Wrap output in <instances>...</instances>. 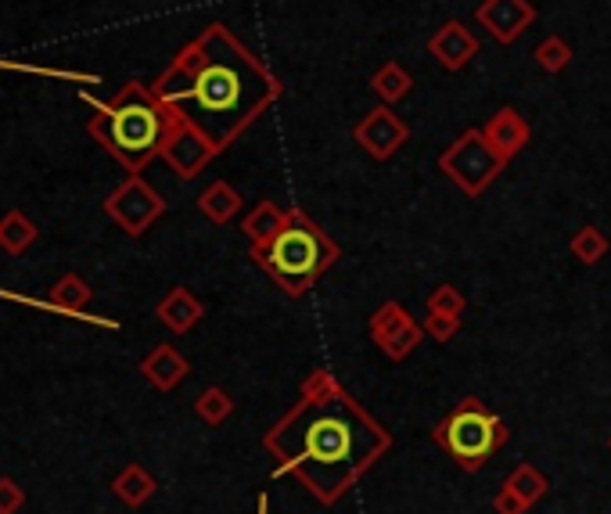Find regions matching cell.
Returning <instances> with one entry per match:
<instances>
[{
    "label": "cell",
    "instance_id": "31",
    "mask_svg": "<svg viewBox=\"0 0 611 514\" xmlns=\"http://www.w3.org/2000/svg\"><path fill=\"white\" fill-rule=\"evenodd\" d=\"M608 446H611V440H608Z\"/></svg>",
    "mask_w": 611,
    "mask_h": 514
},
{
    "label": "cell",
    "instance_id": "10",
    "mask_svg": "<svg viewBox=\"0 0 611 514\" xmlns=\"http://www.w3.org/2000/svg\"><path fill=\"white\" fill-rule=\"evenodd\" d=\"M353 141L367 151L371 159L385 162L392 159L410 141V127L392 112V104H378L353 127Z\"/></svg>",
    "mask_w": 611,
    "mask_h": 514
},
{
    "label": "cell",
    "instance_id": "1",
    "mask_svg": "<svg viewBox=\"0 0 611 514\" xmlns=\"http://www.w3.org/2000/svg\"><path fill=\"white\" fill-rule=\"evenodd\" d=\"M273 478H296L317 504L334 507L392 450V432L363 411L331 371L317 367L299 400L263 435Z\"/></svg>",
    "mask_w": 611,
    "mask_h": 514
},
{
    "label": "cell",
    "instance_id": "25",
    "mask_svg": "<svg viewBox=\"0 0 611 514\" xmlns=\"http://www.w3.org/2000/svg\"><path fill=\"white\" fill-rule=\"evenodd\" d=\"M532 58H537V65L550 75H558L572 65V48H569V40L564 37H547L537 51H532Z\"/></svg>",
    "mask_w": 611,
    "mask_h": 514
},
{
    "label": "cell",
    "instance_id": "2",
    "mask_svg": "<svg viewBox=\"0 0 611 514\" xmlns=\"http://www.w3.org/2000/svg\"><path fill=\"white\" fill-rule=\"evenodd\" d=\"M151 90L227 151L281 98V80L223 22H212L183 43Z\"/></svg>",
    "mask_w": 611,
    "mask_h": 514
},
{
    "label": "cell",
    "instance_id": "3",
    "mask_svg": "<svg viewBox=\"0 0 611 514\" xmlns=\"http://www.w3.org/2000/svg\"><path fill=\"white\" fill-rule=\"evenodd\" d=\"M87 133L94 138L127 173H141L151 159H162L166 138L173 130V109L156 98L151 83L127 80L112 101H90Z\"/></svg>",
    "mask_w": 611,
    "mask_h": 514
},
{
    "label": "cell",
    "instance_id": "16",
    "mask_svg": "<svg viewBox=\"0 0 611 514\" xmlns=\"http://www.w3.org/2000/svg\"><path fill=\"white\" fill-rule=\"evenodd\" d=\"M241 194L234 184H227V180H212V184L198 194V213H202L209 223L217 226H227L238 213H241Z\"/></svg>",
    "mask_w": 611,
    "mask_h": 514
},
{
    "label": "cell",
    "instance_id": "6",
    "mask_svg": "<svg viewBox=\"0 0 611 514\" xmlns=\"http://www.w3.org/2000/svg\"><path fill=\"white\" fill-rule=\"evenodd\" d=\"M503 165H508V159L497 155L482 130H464L461 138L439 155V170L447 173L450 184L461 188L468 199H479V194L503 173Z\"/></svg>",
    "mask_w": 611,
    "mask_h": 514
},
{
    "label": "cell",
    "instance_id": "9",
    "mask_svg": "<svg viewBox=\"0 0 611 514\" xmlns=\"http://www.w3.org/2000/svg\"><path fill=\"white\" fill-rule=\"evenodd\" d=\"M177 112V109H173ZM220 151L217 144H212L202 130H194L188 119H183L180 112L173 115V130L170 138H166V148H162V159L166 165L180 177V180H194L198 173L206 170V165L217 159Z\"/></svg>",
    "mask_w": 611,
    "mask_h": 514
},
{
    "label": "cell",
    "instance_id": "17",
    "mask_svg": "<svg viewBox=\"0 0 611 514\" xmlns=\"http://www.w3.org/2000/svg\"><path fill=\"white\" fill-rule=\"evenodd\" d=\"M156 490H159V482H156V475H151L144 464H127L112 478V493L127 507H144L151 496H156Z\"/></svg>",
    "mask_w": 611,
    "mask_h": 514
},
{
    "label": "cell",
    "instance_id": "23",
    "mask_svg": "<svg viewBox=\"0 0 611 514\" xmlns=\"http://www.w3.org/2000/svg\"><path fill=\"white\" fill-rule=\"evenodd\" d=\"M90 295H94V292H90V284L80 274H66V278L54 281L48 302L54 310H61V313H80V310H87Z\"/></svg>",
    "mask_w": 611,
    "mask_h": 514
},
{
    "label": "cell",
    "instance_id": "28",
    "mask_svg": "<svg viewBox=\"0 0 611 514\" xmlns=\"http://www.w3.org/2000/svg\"><path fill=\"white\" fill-rule=\"evenodd\" d=\"M26 504V490L14 478H0V514H19Z\"/></svg>",
    "mask_w": 611,
    "mask_h": 514
},
{
    "label": "cell",
    "instance_id": "8",
    "mask_svg": "<svg viewBox=\"0 0 611 514\" xmlns=\"http://www.w3.org/2000/svg\"><path fill=\"white\" fill-rule=\"evenodd\" d=\"M367 335H371V342L378 345L381 353L400 364V360H407L421 345L424 324H418L414 316H410V310L403 306V302L389 299L371 313V321H367Z\"/></svg>",
    "mask_w": 611,
    "mask_h": 514
},
{
    "label": "cell",
    "instance_id": "18",
    "mask_svg": "<svg viewBox=\"0 0 611 514\" xmlns=\"http://www.w3.org/2000/svg\"><path fill=\"white\" fill-rule=\"evenodd\" d=\"M284 220H288V209H281L278 202L263 199L256 209H249V213H244L241 231H244V238H249V245H267V241L284 226Z\"/></svg>",
    "mask_w": 611,
    "mask_h": 514
},
{
    "label": "cell",
    "instance_id": "24",
    "mask_svg": "<svg viewBox=\"0 0 611 514\" xmlns=\"http://www.w3.org/2000/svg\"><path fill=\"white\" fill-rule=\"evenodd\" d=\"M194 414L206 421V425L212 429H220L227 417L234 414V400H231V392L220 389V385H209L198 392V400H194Z\"/></svg>",
    "mask_w": 611,
    "mask_h": 514
},
{
    "label": "cell",
    "instance_id": "4",
    "mask_svg": "<svg viewBox=\"0 0 611 514\" xmlns=\"http://www.w3.org/2000/svg\"><path fill=\"white\" fill-rule=\"evenodd\" d=\"M249 255L256 266H263L267 274L278 281V289L288 299L310 295V289L339 263L342 249L334 245V238L310 220L306 209H288V220L267 245H249Z\"/></svg>",
    "mask_w": 611,
    "mask_h": 514
},
{
    "label": "cell",
    "instance_id": "13",
    "mask_svg": "<svg viewBox=\"0 0 611 514\" xmlns=\"http://www.w3.org/2000/svg\"><path fill=\"white\" fill-rule=\"evenodd\" d=\"M482 133H485V141L493 144V151L500 159H514L518 151H525L529 148V141H532V130H529V123L522 115H518L511 104H503V109L489 119V123L482 127Z\"/></svg>",
    "mask_w": 611,
    "mask_h": 514
},
{
    "label": "cell",
    "instance_id": "14",
    "mask_svg": "<svg viewBox=\"0 0 611 514\" xmlns=\"http://www.w3.org/2000/svg\"><path fill=\"white\" fill-rule=\"evenodd\" d=\"M156 316H159V324L166 331H173V335H188V331H194L198 321L206 316V306H202V299H198L191 289L177 284V289H170L159 299Z\"/></svg>",
    "mask_w": 611,
    "mask_h": 514
},
{
    "label": "cell",
    "instance_id": "22",
    "mask_svg": "<svg viewBox=\"0 0 611 514\" xmlns=\"http://www.w3.org/2000/svg\"><path fill=\"white\" fill-rule=\"evenodd\" d=\"M503 486H511L529 507H537V504L543 501V496L550 493V478L540 472L537 464H518L514 472H511L508 478H503Z\"/></svg>",
    "mask_w": 611,
    "mask_h": 514
},
{
    "label": "cell",
    "instance_id": "7",
    "mask_svg": "<svg viewBox=\"0 0 611 514\" xmlns=\"http://www.w3.org/2000/svg\"><path fill=\"white\" fill-rule=\"evenodd\" d=\"M104 216L119 223L122 234L141 238L151 223L166 216V202L141 173H127V180H122L109 199H104Z\"/></svg>",
    "mask_w": 611,
    "mask_h": 514
},
{
    "label": "cell",
    "instance_id": "12",
    "mask_svg": "<svg viewBox=\"0 0 611 514\" xmlns=\"http://www.w3.org/2000/svg\"><path fill=\"white\" fill-rule=\"evenodd\" d=\"M428 54H432L447 72H461L471 58L479 54V37L471 33L464 22L450 19L435 29L432 40H428Z\"/></svg>",
    "mask_w": 611,
    "mask_h": 514
},
{
    "label": "cell",
    "instance_id": "29",
    "mask_svg": "<svg viewBox=\"0 0 611 514\" xmlns=\"http://www.w3.org/2000/svg\"><path fill=\"white\" fill-rule=\"evenodd\" d=\"M532 507L518 496L511 486H500L497 496H493V514H529Z\"/></svg>",
    "mask_w": 611,
    "mask_h": 514
},
{
    "label": "cell",
    "instance_id": "19",
    "mask_svg": "<svg viewBox=\"0 0 611 514\" xmlns=\"http://www.w3.org/2000/svg\"><path fill=\"white\" fill-rule=\"evenodd\" d=\"M371 90L378 94L381 104H400L410 94V90H414V75H410L400 62H385V65L374 69Z\"/></svg>",
    "mask_w": 611,
    "mask_h": 514
},
{
    "label": "cell",
    "instance_id": "27",
    "mask_svg": "<svg viewBox=\"0 0 611 514\" xmlns=\"http://www.w3.org/2000/svg\"><path fill=\"white\" fill-rule=\"evenodd\" d=\"M457 331H461V316H439V313H428L424 316V335L435 339V342H450Z\"/></svg>",
    "mask_w": 611,
    "mask_h": 514
},
{
    "label": "cell",
    "instance_id": "20",
    "mask_svg": "<svg viewBox=\"0 0 611 514\" xmlns=\"http://www.w3.org/2000/svg\"><path fill=\"white\" fill-rule=\"evenodd\" d=\"M37 238H40L37 223L26 213H19V209H11V213L0 216V249H4L8 255H22Z\"/></svg>",
    "mask_w": 611,
    "mask_h": 514
},
{
    "label": "cell",
    "instance_id": "5",
    "mask_svg": "<svg viewBox=\"0 0 611 514\" xmlns=\"http://www.w3.org/2000/svg\"><path fill=\"white\" fill-rule=\"evenodd\" d=\"M508 440H511V429L503 425V417L489 411L479 396H464L432 429V443L468 475L482 472V467L508 446Z\"/></svg>",
    "mask_w": 611,
    "mask_h": 514
},
{
    "label": "cell",
    "instance_id": "30",
    "mask_svg": "<svg viewBox=\"0 0 611 514\" xmlns=\"http://www.w3.org/2000/svg\"><path fill=\"white\" fill-rule=\"evenodd\" d=\"M256 514H270V496L267 493L256 496Z\"/></svg>",
    "mask_w": 611,
    "mask_h": 514
},
{
    "label": "cell",
    "instance_id": "11",
    "mask_svg": "<svg viewBox=\"0 0 611 514\" xmlns=\"http://www.w3.org/2000/svg\"><path fill=\"white\" fill-rule=\"evenodd\" d=\"M475 22L497 43L508 48V43H514L532 22H537V8H532V0H482L475 8Z\"/></svg>",
    "mask_w": 611,
    "mask_h": 514
},
{
    "label": "cell",
    "instance_id": "21",
    "mask_svg": "<svg viewBox=\"0 0 611 514\" xmlns=\"http://www.w3.org/2000/svg\"><path fill=\"white\" fill-rule=\"evenodd\" d=\"M569 252H572V260L575 263H583V266H598L604 255L611 252V241H608V234L604 231H598L593 223H587V226H579V231L572 234V241H569Z\"/></svg>",
    "mask_w": 611,
    "mask_h": 514
},
{
    "label": "cell",
    "instance_id": "26",
    "mask_svg": "<svg viewBox=\"0 0 611 514\" xmlns=\"http://www.w3.org/2000/svg\"><path fill=\"white\" fill-rule=\"evenodd\" d=\"M424 310L439 316H464L468 299L457 284H439V289H432V295L424 299Z\"/></svg>",
    "mask_w": 611,
    "mask_h": 514
},
{
    "label": "cell",
    "instance_id": "15",
    "mask_svg": "<svg viewBox=\"0 0 611 514\" xmlns=\"http://www.w3.org/2000/svg\"><path fill=\"white\" fill-rule=\"evenodd\" d=\"M141 374H144V382L151 389L173 392L183 377L191 374V364H188V356L177 350V345H156V350L141 360Z\"/></svg>",
    "mask_w": 611,
    "mask_h": 514
}]
</instances>
